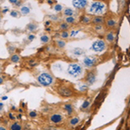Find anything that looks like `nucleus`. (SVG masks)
<instances>
[{"instance_id": "46", "label": "nucleus", "mask_w": 130, "mask_h": 130, "mask_svg": "<svg viewBox=\"0 0 130 130\" xmlns=\"http://www.w3.org/2000/svg\"><path fill=\"white\" fill-rule=\"evenodd\" d=\"M93 1H102V2H106L107 0H93Z\"/></svg>"}, {"instance_id": "39", "label": "nucleus", "mask_w": 130, "mask_h": 130, "mask_svg": "<svg viewBox=\"0 0 130 130\" xmlns=\"http://www.w3.org/2000/svg\"><path fill=\"white\" fill-rule=\"evenodd\" d=\"M8 10H9V9H8L7 7H5V8H4L3 10H2V13L3 14H5V13H6V12L8 11Z\"/></svg>"}, {"instance_id": "35", "label": "nucleus", "mask_w": 130, "mask_h": 130, "mask_svg": "<svg viewBox=\"0 0 130 130\" xmlns=\"http://www.w3.org/2000/svg\"><path fill=\"white\" fill-rule=\"evenodd\" d=\"M35 37H36V36H35V35L30 34V35H29V36H28V40L30 41V42H32V41L35 39Z\"/></svg>"}, {"instance_id": "36", "label": "nucleus", "mask_w": 130, "mask_h": 130, "mask_svg": "<svg viewBox=\"0 0 130 130\" xmlns=\"http://www.w3.org/2000/svg\"><path fill=\"white\" fill-rule=\"evenodd\" d=\"M15 50H16V48L14 47V46H9V47H8V50H9L10 52H14Z\"/></svg>"}, {"instance_id": "25", "label": "nucleus", "mask_w": 130, "mask_h": 130, "mask_svg": "<svg viewBox=\"0 0 130 130\" xmlns=\"http://www.w3.org/2000/svg\"><path fill=\"white\" fill-rule=\"evenodd\" d=\"M65 22L69 24H75V18L74 17H66V18H65Z\"/></svg>"}, {"instance_id": "28", "label": "nucleus", "mask_w": 130, "mask_h": 130, "mask_svg": "<svg viewBox=\"0 0 130 130\" xmlns=\"http://www.w3.org/2000/svg\"><path fill=\"white\" fill-rule=\"evenodd\" d=\"M81 30H79V29H77V30H72L70 32V37H75L77 35L80 33Z\"/></svg>"}, {"instance_id": "3", "label": "nucleus", "mask_w": 130, "mask_h": 130, "mask_svg": "<svg viewBox=\"0 0 130 130\" xmlns=\"http://www.w3.org/2000/svg\"><path fill=\"white\" fill-rule=\"evenodd\" d=\"M37 82L44 87H49V86L52 85L54 83V77L52 76L50 73L47 72H43L40 75H38V76L37 77Z\"/></svg>"}, {"instance_id": "37", "label": "nucleus", "mask_w": 130, "mask_h": 130, "mask_svg": "<svg viewBox=\"0 0 130 130\" xmlns=\"http://www.w3.org/2000/svg\"><path fill=\"white\" fill-rule=\"evenodd\" d=\"M8 115H9V118L10 119V120H12V121H15V116H14L13 115V114H12V113H9V114H8Z\"/></svg>"}, {"instance_id": "17", "label": "nucleus", "mask_w": 130, "mask_h": 130, "mask_svg": "<svg viewBox=\"0 0 130 130\" xmlns=\"http://www.w3.org/2000/svg\"><path fill=\"white\" fill-rule=\"evenodd\" d=\"M56 44L59 49H63L66 46V42H65L64 39H57L56 41Z\"/></svg>"}, {"instance_id": "34", "label": "nucleus", "mask_w": 130, "mask_h": 130, "mask_svg": "<svg viewBox=\"0 0 130 130\" xmlns=\"http://www.w3.org/2000/svg\"><path fill=\"white\" fill-rule=\"evenodd\" d=\"M49 18L54 21H57L58 20V17L56 15H49Z\"/></svg>"}, {"instance_id": "47", "label": "nucleus", "mask_w": 130, "mask_h": 130, "mask_svg": "<svg viewBox=\"0 0 130 130\" xmlns=\"http://www.w3.org/2000/svg\"><path fill=\"white\" fill-rule=\"evenodd\" d=\"M48 3H49L50 5H51V4H52V1H51V0H48Z\"/></svg>"}, {"instance_id": "31", "label": "nucleus", "mask_w": 130, "mask_h": 130, "mask_svg": "<svg viewBox=\"0 0 130 130\" xmlns=\"http://www.w3.org/2000/svg\"><path fill=\"white\" fill-rule=\"evenodd\" d=\"M88 87H89V86H88L87 83H85V84H83V85L81 84L80 86H79V90H80V91H85V90H87Z\"/></svg>"}, {"instance_id": "27", "label": "nucleus", "mask_w": 130, "mask_h": 130, "mask_svg": "<svg viewBox=\"0 0 130 130\" xmlns=\"http://www.w3.org/2000/svg\"><path fill=\"white\" fill-rule=\"evenodd\" d=\"M50 37L48 35H43L42 37H40V40L42 43H49L50 42Z\"/></svg>"}, {"instance_id": "33", "label": "nucleus", "mask_w": 130, "mask_h": 130, "mask_svg": "<svg viewBox=\"0 0 130 130\" xmlns=\"http://www.w3.org/2000/svg\"><path fill=\"white\" fill-rule=\"evenodd\" d=\"M29 115H30V117H31V118H36L37 116V113L36 111H30L29 113Z\"/></svg>"}, {"instance_id": "32", "label": "nucleus", "mask_w": 130, "mask_h": 130, "mask_svg": "<svg viewBox=\"0 0 130 130\" xmlns=\"http://www.w3.org/2000/svg\"><path fill=\"white\" fill-rule=\"evenodd\" d=\"M94 29H95V30L96 31H102L103 30V26H102V25H95Z\"/></svg>"}, {"instance_id": "41", "label": "nucleus", "mask_w": 130, "mask_h": 130, "mask_svg": "<svg viewBox=\"0 0 130 130\" xmlns=\"http://www.w3.org/2000/svg\"><path fill=\"white\" fill-rule=\"evenodd\" d=\"M7 99H8V96L7 95H4V96H2V97H1L2 101H6Z\"/></svg>"}, {"instance_id": "18", "label": "nucleus", "mask_w": 130, "mask_h": 130, "mask_svg": "<svg viewBox=\"0 0 130 130\" xmlns=\"http://www.w3.org/2000/svg\"><path fill=\"white\" fill-rule=\"evenodd\" d=\"M20 12L22 15H24V16L28 15V14H30V7H28V6L24 5L20 8Z\"/></svg>"}, {"instance_id": "2", "label": "nucleus", "mask_w": 130, "mask_h": 130, "mask_svg": "<svg viewBox=\"0 0 130 130\" xmlns=\"http://www.w3.org/2000/svg\"><path fill=\"white\" fill-rule=\"evenodd\" d=\"M67 74L73 78H78L83 74V66L78 62H71L67 68Z\"/></svg>"}, {"instance_id": "16", "label": "nucleus", "mask_w": 130, "mask_h": 130, "mask_svg": "<svg viewBox=\"0 0 130 130\" xmlns=\"http://www.w3.org/2000/svg\"><path fill=\"white\" fill-rule=\"evenodd\" d=\"M69 122H70V126L75 127V126H76L79 122H80V118H79V117H77V116H73V117H71V118H70V120Z\"/></svg>"}, {"instance_id": "21", "label": "nucleus", "mask_w": 130, "mask_h": 130, "mask_svg": "<svg viewBox=\"0 0 130 130\" xmlns=\"http://www.w3.org/2000/svg\"><path fill=\"white\" fill-rule=\"evenodd\" d=\"M82 23L84 24H89V23H91V18L89 16H83L82 18Z\"/></svg>"}, {"instance_id": "7", "label": "nucleus", "mask_w": 130, "mask_h": 130, "mask_svg": "<svg viewBox=\"0 0 130 130\" xmlns=\"http://www.w3.org/2000/svg\"><path fill=\"white\" fill-rule=\"evenodd\" d=\"M72 5L76 10H85L89 6V0H72Z\"/></svg>"}, {"instance_id": "49", "label": "nucleus", "mask_w": 130, "mask_h": 130, "mask_svg": "<svg viewBox=\"0 0 130 130\" xmlns=\"http://www.w3.org/2000/svg\"><path fill=\"white\" fill-rule=\"evenodd\" d=\"M1 19H2V17H1V15H0V21H1Z\"/></svg>"}, {"instance_id": "23", "label": "nucleus", "mask_w": 130, "mask_h": 130, "mask_svg": "<svg viewBox=\"0 0 130 130\" xmlns=\"http://www.w3.org/2000/svg\"><path fill=\"white\" fill-rule=\"evenodd\" d=\"M37 29V25L36 24H33V23H30L27 25V30L29 31H34Z\"/></svg>"}, {"instance_id": "38", "label": "nucleus", "mask_w": 130, "mask_h": 130, "mask_svg": "<svg viewBox=\"0 0 130 130\" xmlns=\"http://www.w3.org/2000/svg\"><path fill=\"white\" fill-rule=\"evenodd\" d=\"M9 2H10V4H11V5H15L18 2V0H9Z\"/></svg>"}, {"instance_id": "24", "label": "nucleus", "mask_w": 130, "mask_h": 130, "mask_svg": "<svg viewBox=\"0 0 130 130\" xmlns=\"http://www.w3.org/2000/svg\"><path fill=\"white\" fill-rule=\"evenodd\" d=\"M90 106V102L89 100H86L84 102L82 103L81 105V109L84 110V109H87V108H89V107Z\"/></svg>"}, {"instance_id": "19", "label": "nucleus", "mask_w": 130, "mask_h": 130, "mask_svg": "<svg viewBox=\"0 0 130 130\" xmlns=\"http://www.w3.org/2000/svg\"><path fill=\"white\" fill-rule=\"evenodd\" d=\"M10 130H22V125L18 122H13L10 125Z\"/></svg>"}, {"instance_id": "1", "label": "nucleus", "mask_w": 130, "mask_h": 130, "mask_svg": "<svg viewBox=\"0 0 130 130\" xmlns=\"http://www.w3.org/2000/svg\"><path fill=\"white\" fill-rule=\"evenodd\" d=\"M108 10L105 2L102 1H92L88 6L87 12L93 16H102L106 13Z\"/></svg>"}, {"instance_id": "13", "label": "nucleus", "mask_w": 130, "mask_h": 130, "mask_svg": "<svg viewBox=\"0 0 130 130\" xmlns=\"http://www.w3.org/2000/svg\"><path fill=\"white\" fill-rule=\"evenodd\" d=\"M71 52L75 56H82L85 54V50L82 49V48H75V49L71 50Z\"/></svg>"}, {"instance_id": "10", "label": "nucleus", "mask_w": 130, "mask_h": 130, "mask_svg": "<svg viewBox=\"0 0 130 130\" xmlns=\"http://www.w3.org/2000/svg\"><path fill=\"white\" fill-rule=\"evenodd\" d=\"M91 24L94 25H103L105 24V18L102 16H93L91 18Z\"/></svg>"}, {"instance_id": "22", "label": "nucleus", "mask_w": 130, "mask_h": 130, "mask_svg": "<svg viewBox=\"0 0 130 130\" xmlns=\"http://www.w3.org/2000/svg\"><path fill=\"white\" fill-rule=\"evenodd\" d=\"M59 28H60V30H68L69 29H70V24H67L66 22H63V23H62L60 25H59Z\"/></svg>"}, {"instance_id": "50", "label": "nucleus", "mask_w": 130, "mask_h": 130, "mask_svg": "<svg viewBox=\"0 0 130 130\" xmlns=\"http://www.w3.org/2000/svg\"><path fill=\"white\" fill-rule=\"evenodd\" d=\"M56 130H62V129H56Z\"/></svg>"}, {"instance_id": "4", "label": "nucleus", "mask_w": 130, "mask_h": 130, "mask_svg": "<svg viewBox=\"0 0 130 130\" xmlns=\"http://www.w3.org/2000/svg\"><path fill=\"white\" fill-rule=\"evenodd\" d=\"M92 51L95 52V53H102V52L105 51L107 49L106 42L102 39H97V40L94 41L90 47Z\"/></svg>"}, {"instance_id": "20", "label": "nucleus", "mask_w": 130, "mask_h": 130, "mask_svg": "<svg viewBox=\"0 0 130 130\" xmlns=\"http://www.w3.org/2000/svg\"><path fill=\"white\" fill-rule=\"evenodd\" d=\"M20 60H21V57L18 54H13V55L10 56V61H11L12 62H14V63H18V62H20Z\"/></svg>"}, {"instance_id": "14", "label": "nucleus", "mask_w": 130, "mask_h": 130, "mask_svg": "<svg viewBox=\"0 0 130 130\" xmlns=\"http://www.w3.org/2000/svg\"><path fill=\"white\" fill-rule=\"evenodd\" d=\"M62 13L66 17H73L75 14V10L73 9H71V8H65V9L62 10Z\"/></svg>"}, {"instance_id": "48", "label": "nucleus", "mask_w": 130, "mask_h": 130, "mask_svg": "<svg viewBox=\"0 0 130 130\" xmlns=\"http://www.w3.org/2000/svg\"><path fill=\"white\" fill-rule=\"evenodd\" d=\"M19 112H20V113H22V112H23V109H22V108H19Z\"/></svg>"}, {"instance_id": "8", "label": "nucleus", "mask_w": 130, "mask_h": 130, "mask_svg": "<svg viewBox=\"0 0 130 130\" xmlns=\"http://www.w3.org/2000/svg\"><path fill=\"white\" fill-rule=\"evenodd\" d=\"M85 82L88 84V86H92L93 84H95L96 82V73L95 71L91 70L88 73L87 75H86Z\"/></svg>"}, {"instance_id": "44", "label": "nucleus", "mask_w": 130, "mask_h": 130, "mask_svg": "<svg viewBox=\"0 0 130 130\" xmlns=\"http://www.w3.org/2000/svg\"><path fill=\"white\" fill-rule=\"evenodd\" d=\"M21 4H22V3H21V2H20V1H18V3H17V4H16V5H16V6H20V5H21Z\"/></svg>"}, {"instance_id": "45", "label": "nucleus", "mask_w": 130, "mask_h": 130, "mask_svg": "<svg viewBox=\"0 0 130 130\" xmlns=\"http://www.w3.org/2000/svg\"><path fill=\"white\" fill-rule=\"evenodd\" d=\"M50 24V21H48V22H47V21H46V22H45V25H46V26H49Z\"/></svg>"}, {"instance_id": "12", "label": "nucleus", "mask_w": 130, "mask_h": 130, "mask_svg": "<svg viewBox=\"0 0 130 130\" xmlns=\"http://www.w3.org/2000/svg\"><path fill=\"white\" fill-rule=\"evenodd\" d=\"M105 25L108 29H114L117 25V21L112 18H107V19H105Z\"/></svg>"}, {"instance_id": "26", "label": "nucleus", "mask_w": 130, "mask_h": 130, "mask_svg": "<svg viewBox=\"0 0 130 130\" xmlns=\"http://www.w3.org/2000/svg\"><path fill=\"white\" fill-rule=\"evenodd\" d=\"M60 37H61V38H62V39L69 38V37H70V32H69L68 30L62 31V32H61V34H60Z\"/></svg>"}, {"instance_id": "11", "label": "nucleus", "mask_w": 130, "mask_h": 130, "mask_svg": "<svg viewBox=\"0 0 130 130\" xmlns=\"http://www.w3.org/2000/svg\"><path fill=\"white\" fill-rule=\"evenodd\" d=\"M104 37H105V40L108 43H113L115 40V35L112 30L107 31Z\"/></svg>"}, {"instance_id": "43", "label": "nucleus", "mask_w": 130, "mask_h": 130, "mask_svg": "<svg viewBox=\"0 0 130 130\" xmlns=\"http://www.w3.org/2000/svg\"><path fill=\"white\" fill-rule=\"evenodd\" d=\"M3 83H4V78L2 76H0V85H1Z\"/></svg>"}, {"instance_id": "30", "label": "nucleus", "mask_w": 130, "mask_h": 130, "mask_svg": "<svg viewBox=\"0 0 130 130\" xmlns=\"http://www.w3.org/2000/svg\"><path fill=\"white\" fill-rule=\"evenodd\" d=\"M10 16L13 17V18H19V14H18V12L15 10H12L11 11H10Z\"/></svg>"}, {"instance_id": "29", "label": "nucleus", "mask_w": 130, "mask_h": 130, "mask_svg": "<svg viewBox=\"0 0 130 130\" xmlns=\"http://www.w3.org/2000/svg\"><path fill=\"white\" fill-rule=\"evenodd\" d=\"M54 10L56 12H60L62 10V6L60 5V4H56V5H55V6H54Z\"/></svg>"}, {"instance_id": "42", "label": "nucleus", "mask_w": 130, "mask_h": 130, "mask_svg": "<svg viewBox=\"0 0 130 130\" xmlns=\"http://www.w3.org/2000/svg\"><path fill=\"white\" fill-rule=\"evenodd\" d=\"M0 130H7V128L4 126H0Z\"/></svg>"}, {"instance_id": "9", "label": "nucleus", "mask_w": 130, "mask_h": 130, "mask_svg": "<svg viewBox=\"0 0 130 130\" xmlns=\"http://www.w3.org/2000/svg\"><path fill=\"white\" fill-rule=\"evenodd\" d=\"M62 121H63V117H62V115L58 114V113L53 114L50 116V121L53 124H59V123L62 122Z\"/></svg>"}, {"instance_id": "6", "label": "nucleus", "mask_w": 130, "mask_h": 130, "mask_svg": "<svg viewBox=\"0 0 130 130\" xmlns=\"http://www.w3.org/2000/svg\"><path fill=\"white\" fill-rule=\"evenodd\" d=\"M57 92L60 95L63 96V97H70L74 95V90H73L70 86L62 85L58 87Z\"/></svg>"}, {"instance_id": "5", "label": "nucleus", "mask_w": 130, "mask_h": 130, "mask_svg": "<svg viewBox=\"0 0 130 130\" xmlns=\"http://www.w3.org/2000/svg\"><path fill=\"white\" fill-rule=\"evenodd\" d=\"M98 62V57L95 56H85L83 59V66H85L86 68H94Z\"/></svg>"}, {"instance_id": "40", "label": "nucleus", "mask_w": 130, "mask_h": 130, "mask_svg": "<svg viewBox=\"0 0 130 130\" xmlns=\"http://www.w3.org/2000/svg\"><path fill=\"white\" fill-rule=\"evenodd\" d=\"M4 107H5V105H4L3 102H0V112L4 109Z\"/></svg>"}, {"instance_id": "15", "label": "nucleus", "mask_w": 130, "mask_h": 130, "mask_svg": "<svg viewBox=\"0 0 130 130\" xmlns=\"http://www.w3.org/2000/svg\"><path fill=\"white\" fill-rule=\"evenodd\" d=\"M63 109L66 111L67 114L69 115H71L73 114V112H74V108H73V106L71 105L70 103H66L63 105Z\"/></svg>"}]
</instances>
